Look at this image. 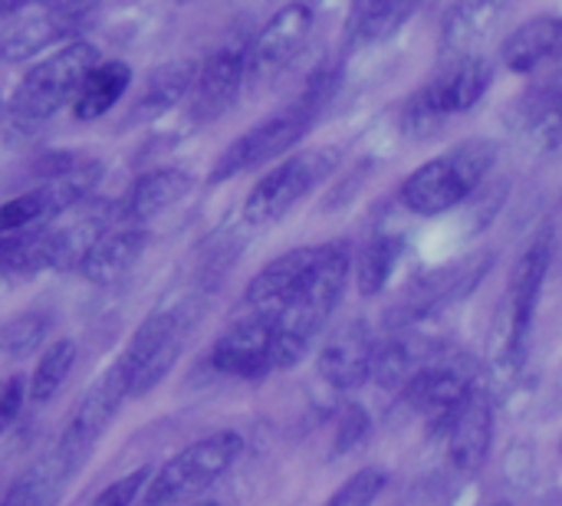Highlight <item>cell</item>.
<instances>
[{
	"label": "cell",
	"mask_w": 562,
	"mask_h": 506,
	"mask_svg": "<svg viewBox=\"0 0 562 506\" xmlns=\"http://www.w3.org/2000/svg\"><path fill=\"white\" fill-rule=\"evenodd\" d=\"M0 115H3V102H0Z\"/></svg>",
	"instance_id": "cell-38"
},
{
	"label": "cell",
	"mask_w": 562,
	"mask_h": 506,
	"mask_svg": "<svg viewBox=\"0 0 562 506\" xmlns=\"http://www.w3.org/2000/svg\"><path fill=\"white\" fill-rule=\"evenodd\" d=\"M494 69L491 59L477 56H461V59H445V66L438 69V76L431 82H425L405 105V128L412 132H428L438 122L461 115L468 109H474L484 92L491 89Z\"/></svg>",
	"instance_id": "cell-9"
},
{
	"label": "cell",
	"mask_w": 562,
	"mask_h": 506,
	"mask_svg": "<svg viewBox=\"0 0 562 506\" xmlns=\"http://www.w3.org/2000/svg\"><path fill=\"white\" fill-rule=\"evenodd\" d=\"M99 49L86 40H69L49 56L36 59L7 99V115L20 128L49 122L63 105H72L82 79L99 66Z\"/></svg>",
	"instance_id": "cell-4"
},
{
	"label": "cell",
	"mask_w": 562,
	"mask_h": 506,
	"mask_svg": "<svg viewBox=\"0 0 562 506\" xmlns=\"http://www.w3.org/2000/svg\"><path fill=\"white\" fill-rule=\"evenodd\" d=\"M491 267H494V254L477 250V254H468V257H461L454 263H445V267H435V270L422 273L389 306L385 329L389 333L412 329L415 323H425L428 316H438L441 310L468 300L477 290V283L487 277Z\"/></svg>",
	"instance_id": "cell-7"
},
{
	"label": "cell",
	"mask_w": 562,
	"mask_h": 506,
	"mask_svg": "<svg viewBox=\"0 0 562 506\" xmlns=\"http://www.w3.org/2000/svg\"><path fill=\"white\" fill-rule=\"evenodd\" d=\"M352 254L342 240L296 247L270 260L244 290V316L270 329L277 372L296 366L329 323L349 283Z\"/></svg>",
	"instance_id": "cell-1"
},
{
	"label": "cell",
	"mask_w": 562,
	"mask_h": 506,
	"mask_svg": "<svg viewBox=\"0 0 562 506\" xmlns=\"http://www.w3.org/2000/svg\"><path fill=\"white\" fill-rule=\"evenodd\" d=\"M445 356L441 342L431 336H422L415 329H398L385 342L375 346V362L372 375L385 389H405L422 369L438 362Z\"/></svg>",
	"instance_id": "cell-23"
},
{
	"label": "cell",
	"mask_w": 562,
	"mask_h": 506,
	"mask_svg": "<svg viewBox=\"0 0 562 506\" xmlns=\"http://www.w3.org/2000/svg\"><path fill=\"white\" fill-rule=\"evenodd\" d=\"M553 260V230H540L533 237V244L527 247V254L517 260L510 283H507V339H504V352L510 366L524 362L527 352V339H530V326L537 316V303H540V290L547 280Z\"/></svg>",
	"instance_id": "cell-11"
},
{
	"label": "cell",
	"mask_w": 562,
	"mask_h": 506,
	"mask_svg": "<svg viewBox=\"0 0 562 506\" xmlns=\"http://www.w3.org/2000/svg\"><path fill=\"white\" fill-rule=\"evenodd\" d=\"M497 161V145L491 138H464L448 151L428 158L402 181V204L412 214L435 217L458 207Z\"/></svg>",
	"instance_id": "cell-3"
},
{
	"label": "cell",
	"mask_w": 562,
	"mask_h": 506,
	"mask_svg": "<svg viewBox=\"0 0 562 506\" xmlns=\"http://www.w3.org/2000/svg\"><path fill=\"white\" fill-rule=\"evenodd\" d=\"M402 254H405V237H398V234H379V237H372L362 247L359 263H356V286H359V293L362 296L382 293L385 283H389V277H392V270L398 267Z\"/></svg>",
	"instance_id": "cell-27"
},
{
	"label": "cell",
	"mask_w": 562,
	"mask_h": 506,
	"mask_svg": "<svg viewBox=\"0 0 562 506\" xmlns=\"http://www.w3.org/2000/svg\"><path fill=\"white\" fill-rule=\"evenodd\" d=\"M240 454L244 438L237 431H211L191 441L151 474L142 506H184L198 501L211 484H217L234 468Z\"/></svg>",
	"instance_id": "cell-5"
},
{
	"label": "cell",
	"mask_w": 562,
	"mask_h": 506,
	"mask_svg": "<svg viewBox=\"0 0 562 506\" xmlns=\"http://www.w3.org/2000/svg\"><path fill=\"white\" fill-rule=\"evenodd\" d=\"M211 369L217 375L244 379V382L267 379L270 372H277V356H273L270 329L260 319H254V316L234 319L217 336V342L211 346Z\"/></svg>",
	"instance_id": "cell-14"
},
{
	"label": "cell",
	"mask_w": 562,
	"mask_h": 506,
	"mask_svg": "<svg viewBox=\"0 0 562 506\" xmlns=\"http://www.w3.org/2000/svg\"><path fill=\"white\" fill-rule=\"evenodd\" d=\"M148 247V230L145 227H132V224H112L82 257L79 273L92 283V286H112L119 280H125L135 263L142 260Z\"/></svg>",
	"instance_id": "cell-21"
},
{
	"label": "cell",
	"mask_w": 562,
	"mask_h": 506,
	"mask_svg": "<svg viewBox=\"0 0 562 506\" xmlns=\"http://www.w3.org/2000/svg\"><path fill=\"white\" fill-rule=\"evenodd\" d=\"M198 66L201 63H194V59H168V63L155 66L145 76V82H142L135 102H132V109L125 115V125H145V122H155V119L168 115L181 99L191 95L194 79H198Z\"/></svg>",
	"instance_id": "cell-22"
},
{
	"label": "cell",
	"mask_w": 562,
	"mask_h": 506,
	"mask_svg": "<svg viewBox=\"0 0 562 506\" xmlns=\"http://www.w3.org/2000/svg\"><path fill=\"white\" fill-rule=\"evenodd\" d=\"M191 188H194L191 171H184V168H151V171L138 175L132 181V188L125 191V198L115 204V221L142 227L145 221L158 217L161 211H168L171 204L188 198Z\"/></svg>",
	"instance_id": "cell-20"
},
{
	"label": "cell",
	"mask_w": 562,
	"mask_h": 506,
	"mask_svg": "<svg viewBox=\"0 0 562 506\" xmlns=\"http://www.w3.org/2000/svg\"><path fill=\"white\" fill-rule=\"evenodd\" d=\"M524 122H527V135L540 148L562 145V82H547L527 95Z\"/></svg>",
	"instance_id": "cell-28"
},
{
	"label": "cell",
	"mask_w": 562,
	"mask_h": 506,
	"mask_svg": "<svg viewBox=\"0 0 562 506\" xmlns=\"http://www.w3.org/2000/svg\"><path fill=\"white\" fill-rule=\"evenodd\" d=\"M366 428H369V415H366L359 405H349V408L342 412V418H339V431H336V445H333L336 458L346 454L349 448H356L359 438L366 435Z\"/></svg>",
	"instance_id": "cell-33"
},
{
	"label": "cell",
	"mask_w": 562,
	"mask_h": 506,
	"mask_svg": "<svg viewBox=\"0 0 562 506\" xmlns=\"http://www.w3.org/2000/svg\"><path fill=\"white\" fill-rule=\"evenodd\" d=\"M76 359H79V346H76L72 339L53 342V346L40 356V362H36V369H33V375H30V382H26V398H30L33 405H43V402L56 398V392L63 389V382L69 379V372H72V366H76Z\"/></svg>",
	"instance_id": "cell-29"
},
{
	"label": "cell",
	"mask_w": 562,
	"mask_h": 506,
	"mask_svg": "<svg viewBox=\"0 0 562 506\" xmlns=\"http://www.w3.org/2000/svg\"><path fill=\"white\" fill-rule=\"evenodd\" d=\"M95 3H49L43 13L23 20L16 30L3 33L0 40V63H23L36 53H43L46 46L72 36L82 20L92 13Z\"/></svg>",
	"instance_id": "cell-18"
},
{
	"label": "cell",
	"mask_w": 562,
	"mask_h": 506,
	"mask_svg": "<svg viewBox=\"0 0 562 506\" xmlns=\"http://www.w3.org/2000/svg\"><path fill=\"white\" fill-rule=\"evenodd\" d=\"M385 481H389L385 471L362 468V471H356L323 506H372L379 501V494L385 491Z\"/></svg>",
	"instance_id": "cell-31"
},
{
	"label": "cell",
	"mask_w": 562,
	"mask_h": 506,
	"mask_svg": "<svg viewBox=\"0 0 562 506\" xmlns=\"http://www.w3.org/2000/svg\"><path fill=\"white\" fill-rule=\"evenodd\" d=\"M560 458H562V438H560Z\"/></svg>",
	"instance_id": "cell-37"
},
{
	"label": "cell",
	"mask_w": 562,
	"mask_h": 506,
	"mask_svg": "<svg viewBox=\"0 0 562 506\" xmlns=\"http://www.w3.org/2000/svg\"><path fill=\"white\" fill-rule=\"evenodd\" d=\"M481 366L477 359L458 352V356H441L438 362H431L428 369H422L405 389V402L428 415V421H435L441 431L448 428V421L454 418V412L481 389Z\"/></svg>",
	"instance_id": "cell-10"
},
{
	"label": "cell",
	"mask_w": 562,
	"mask_h": 506,
	"mask_svg": "<svg viewBox=\"0 0 562 506\" xmlns=\"http://www.w3.org/2000/svg\"><path fill=\"white\" fill-rule=\"evenodd\" d=\"M313 30V7L310 3H286L280 7L263 30L250 40V79H270L293 63Z\"/></svg>",
	"instance_id": "cell-16"
},
{
	"label": "cell",
	"mask_w": 562,
	"mask_h": 506,
	"mask_svg": "<svg viewBox=\"0 0 562 506\" xmlns=\"http://www.w3.org/2000/svg\"><path fill=\"white\" fill-rule=\"evenodd\" d=\"M194 319H198V313L191 310L188 300H181V303H165V306L151 310L138 323L128 346L119 356L132 375V398L148 395L175 369Z\"/></svg>",
	"instance_id": "cell-6"
},
{
	"label": "cell",
	"mask_w": 562,
	"mask_h": 506,
	"mask_svg": "<svg viewBox=\"0 0 562 506\" xmlns=\"http://www.w3.org/2000/svg\"><path fill=\"white\" fill-rule=\"evenodd\" d=\"M132 398V375L122 366V359H115L79 398V405L72 408L63 435L56 441H63L66 448L79 451V454H92L95 441L105 435V428L112 425V418L119 415V408Z\"/></svg>",
	"instance_id": "cell-13"
},
{
	"label": "cell",
	"mask_w": 562,
	"mask_h": 506,
	"mask_svg": "<svg viewBox=\"0 0 562 506\" xmlns=\"http://www.w3.org/2000/svg\"><path fill=\"white\" fill-rule=\"evenodd\" d=\"M26 3L23 0H0V20H7V16H13V13H20Z\"/></svg>",
	"instance_id": "cell-35"
},
{
	"label": "cell",
	"mask_w": 562,
	"mask_h": 506,
	"mask_svg": "<svg viewBox=\"0 0 562 506\" xmlns=\"http://www.w3.org/2000/svg\"><path fill=\"white\" fill-rule=\"evenodd\" d=\"M562 53V16L543 13L520 23L501 46V59L510 72H533L543 59Z\"/></svg>",
	"instance_id": "cell-24"
},
{
	"label": "cell",
	"mask_w": 562,
	"mask_h": 506,
	"mask_svg": "<svg viewBox=\"0 0 562 506\" xmlns=\"http://www.w3.org/2000/svg\"><path fill=\"white\" fill-rule=\"evenodd\" d=\"M151 474L155 471L148 464L135 468L132 474H125V477L112 481L105 491H99L95 501L89 506H142V497H145V487H148Z\"/></svg>",
	"instance_id": "cell-32"
},
{
	"label": "cell",
	"mask_w": 562,
	"mask_h": 506,
	"mask_svg": "<svg viewBox=\"0 0 562 506\" xmlns=\"http://www.w3.org/2000/svg\"><path fill=\"white\" fill-rule=\"evenodd\" d=\"M191 506H221V504H214V501H198V504H191Z\"/></svg>",
	"instance_id": "cell-36"
},
{
	"label": "cell",
	"mask_w": 562,
	"mask_h": 506,
	"mask_svg": "<svg viewBox=\"0 0 562 506\" xmlns=\"http://www.w3.org/2000/svg\"><path fill=\"white\" fill-rule=\"evenodd\" d=\"M448 438V454L451 464L464 474H474L484 468L487 454H491V441H494V405L491 395L484 389H477L448 421L445 428Z\"/></svg>",
	"instance_id": "cell-19"
},
{
	"label": "cell",
	"mask_w": 562,
	"mask_h": 506,
	"mask_svg": "<svg viewBox=\"0 0 562 506\" xmlns=\"http://www.w3.org/2000/svg\"><path fill=\"white\" fill-rule=\"evenodd\" d=\"M494 506H510V504H494Z\"/></svg>",
	"instance_id": "cell-39"
},
{
	"label": "cell",
	"mask_w": 562,
	"mask_h": 506,
	"mask_svg": "<svg viewBox=\"0 0 562 506\" xmlns=\"http://www.w3.org/2000/svg\"><path fill=\"white\" fill-rule=\"evenodd\" d=\"M339 165V148H306L270 168L244 198V221L254 227L286 217L316 184H323Z\"/></svg>",
	"instance_id": "cell-8"
},
{
	"label": "cell",
	"mask_w": 562,
	"mask_h": 506,
	"mask_svg": "<svg viewBox=\"0 0 562 506\" xmlns=\"http://www.w3.org/2000/svg\"><path fill=\"white\" fill-rule=\"evenodd\" d=\"M247 79H250V40H227L198 66V79L188 95V119L194 125H207L221 119L237 102Z\"/></svg>",
	"instance_id": "cell-12"
},
{
	"label": "cell",
	"mask_w": 562,
	"mask_h": 506,
	"mask_svg": "<svg viewBox=\"0 0 562 506\" xmlns=\"http://www.w3.org/2000/svg\"><path fill=\"white\" fill-rule=\"evenodd\" d=\"M375 346L379 342H375L372 326L366 319H349L339 329H333V336L323 342L319 359H316L323 382L333 385L336 392L359 389L372 375Z\"/></svg>",
	"instance_id": "cell-15"
},
{
	"label": "cell",
	"mask_w": 562,
	"mask_h": 506,
	"mask_svg": "<svg viewBox=\"0 0 562 506\" xmlns=\"http://www.w3.org/2000/svg\"><path fill=\"white\" fill-rule=\"evenodd\" d=\"M23 398H26V385H23V379H20V375H10V379L0 385V431H3L16 415H20Z\"/></svg>",
	"instance_id": "cell-34"
},
{
	"label": "cell",
	"mask_w": 562,
	"mask_h": 506,
	"mask_svg": "<svg viewBox=\"0 0 562 506\" xmlns=\"http://www.w3.org/2000/svg\"><path fill=\"white\" fill-rule=\"evenodd\" d=\"M89 458L56 441L46 454H40L0 497V506H59L69 491V481L82 471Z\"/></svg>",
	"instance_id": "cell-17"
},
{
	"label": "cell",
	"mask_w": 562,
	"mask_h": 506,
	"mask_svg": "<svg viewBox=\"0 0 562 506\" xmlns=\"http://www.w3.org/2000/svg\"><path fill=\"white\" fill-rule=\"evenodd\" d=\"M49 319L43 313H23L13 316L0 326V352L3 356H26L30 349H36L46 339Z\"/></svg>",
	"instance_id": "cell-30"
},
{
	"label": "cell",
	"mask_w": 562,
	"mask_h": 506,
	"mask_svg": "<svg viewBox=\"0 0 562 506\" xmlns=\"http://www.w3.org/2000/svg\"><path fill=\"white\" fill-rule=\"evenodd\" d=\"M132 86V69L122 59H102L99 66L89 69V76L82 79L76 99H72V119L76 122H92L102 119L109 109L119 105V99L128 92Z\"/></svg>",
	"instance_id": "cell-25"
},
{
	"label": "cell",
	"mask_w": 562,
	"mask_h": 506,
	"mask_svg": "<svg viewBox=\"0 0 562 506\" xmlns=\"http://www.w3.org/2000/svg\"><path fill=\"white\" fill-rule=\"evenodd\" d=\"M339 89V66L336 63H323L306 86L300 89L296 99H290L283 109H277L270 119L257 122L254 128L240 132L211 165L207 184H224L244 171H254L280 155H286L319 119V112L329 105V99Z\"/></svg>",
	"instance_id": "cell-2"
},
{
	"label": "cell",
	"mask_w": 562,
	"mask_h": 506,
	"mask_svg": "<svg viewBox=\"0 0 562 506\" xmlns=\"http://www.w3.org/2000/svg\"><path fill=\"white\" fill-rule=\"evenodd\" d=\"M418 3H402V0H359L349 7L346 16V36L352 46H369L395 36L408 16L415 13Z\"/></svg>",
	"instance_id": "cell-26"
}]
</instances>
